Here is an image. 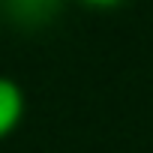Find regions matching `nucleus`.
<instances>
[{"mask_svg":"<svg viewBox=\"0 0 153 153\" xmlns=\"http://www.w3.org/2000/svg\"><path fill=\"white\" fill-rule=\"evenodd\" d=\"M21 117H24V93H21V87L12 78L0 75V141L18 129Z\"/></svg>","mask_w":153,"mask_h":153,"instance_id":"f257e3e1","label":"nucleus"},{"mask_svg":"<svg viewBox=\"0 0 153 153\" xmlns=\"http://www.w3.org/2000/svg\"><path fill=\"white\" fill-rule=\"evenodd\" d=\"M60 6V0H6V9L18 24H45Z\"/></svg>","mask_w":153,"mask_h":153,"instance_id":"f03ea898","label":"nucleus"},{"mask_svg":"<svg viewBox=\"0 0 153 153\" xmlns=\"http://www.w3.org/2000/svg\"><path fill=\"white\" fill-rule=\"evenodd\" d=\"M87 6H99V9H108V6H117V3H123V0H84Z\"/></svg>","mask_w":153,"mask_h":153,"instance_id":"7ed1b4c3","label":"nucleus"}]
</instances>
